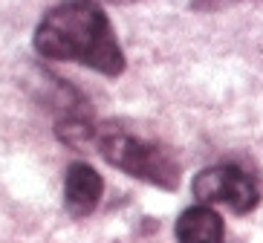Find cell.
Here are the masks:
<instances>
[{
  "mask_svg": "<svg viewBox=\"0 0 263 243\" xmlns=\"http://www.w3.org/2000/svg\"><path fill=\"white\" fill-rule=\"evenodd\" d=\"M113 3H133V0H113Z\"/></svg>",
  "mask_w": 263,
  "mask_h": 243,
  "instance_id": "ba28073f",
  "label": "cell"
},
{
  "mask_svg": "<svg viewBox=\"0 0 263 243\" xmlns=\"http://www.w3.org/2000/svg\"><path fill=\"white\" fill-rule=\"evenodd\" d=\"M101 194H104V180L93 165L72 162L64 174V209L76 220L90 217L99 209Z\"/></svg>",
  "mask_w": 263,
  "mask_h": 243,
  "instance_id": "277c9868",
  "label": "cell"
},
{
  "mask_svg": "<svg viewBox=\"0 0 263 243\" xmlns=\"http://www.w3.org/2000/svg\"><path fill=\"white\" fill-rule=\"evenodd\" d=\"M96 127L99 125L90 116H64L55 122V136L72 151H87V148H93Z\"/></svg>",
  "mask_w": 263,
  "mask_h": 243,
  "instance_id": "8992f818",
  "label": "cell"
},
{
  "mask_svg": "<svg viewBox=\"0 0 263 243\" xmlns=\"http://www.w3.org/2000/svg\"><path fill=\"white\" fill-rule=\"evenodd\" d=\"M93 148L99 151V157L104 162H110L113 168L124 171L133 180H142L162 191L179 189V162L159 142L136 136L130 130H124V127L99 125Z\"/></svg>",
  "mask_w": 263,
  "mask_h": 243,
  "instance_id": "7a4b0ae2",
  "label": "cell"
},
{
  "mask_svg": "<svg viewBox=\"0 0 263 243\" xmlns=\"http://www.w3.org/2000/svg\"><path fill=\"white\" fill-rule=\"evenodd\" d=\"M32 47L49 61L81 64L107 79L124 72V49L96 0H64L52 6L35 26Z\"/></svg>",
  "mask_w": 263,
  "mask_h": 243,
  "instance_id": "6da1fadb",
  "label": "cell"
},
{
  "mask_svg": "<svg viewBox=\"0 0 263 243\" xmlns=\"http://www.w3.org/2000/svg\"><path fill=\"white\" fill-rule=\"evenodd\" d=\"M191 194L200 205L223 203L234 214H249L260 203V185L252 180V174L240 171L234 165H214L202 168L191 180Z\"/></svg>",
  "mask_w": 263,
  "mask_h": 243,
  "instance_id": "3957f363",
  "label": "cell"
},
{
  "mask_svg": "<svg viewBox=\"0 0 263 243\" xmlns=\"http://www.w3.org/2000/svg\"><path fill=\"white\" fill-rule=\"evenodd\" d=\"M226 226L223 217L211 205H191L177 220V240L179 243H223Z\"/></svg>",
  "mask_w": 263,
  "mask_h": 243,
  "instance_id": "5b68a950",
  "label": "cell"
},
{
  "mask_svg": "<svg viewBox=\"0 0 263 243\" xmlns=\"http://www.w3.org/2000/svg\"><path fill=\"white\" fill-rule=\"evenodd\" d=\"M194 12H220V9L232 6V3H240V0H188Z\"/></svg>",
  "mask_w": 263,
  "mask_h": 243,
  "instance_id": "52a82bcc",
  "label": "cell"
}]
</instances>
